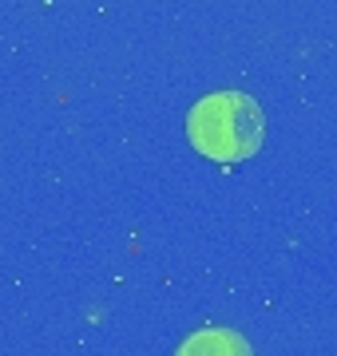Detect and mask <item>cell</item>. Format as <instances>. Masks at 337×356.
<instances>
[{
	"mask_svg": "<svg viewBox=\"0 0 337 356\" xmlns=\"http://www.w3.org/2000/svg\"><path fill=\"white\" fill-rule=\"evenodd\" d=\"M187 135L195 143V151L219 163H238L258 154L266 139V115L246 91H210L191 107Z\"/></svg>",
	"mask_w": 337,
	"mask_h": 356,
	"instance_id": "cell-1",
	"label": "cell"
},
{
	"mask_svg": "<svg viewBox=\"0 0 337 356\" xmlns=\"http://www.w3.org/2000/svg\"><path fill=\"white\" fill-rule=\"evenodd\" d=\"M175 356H254V348L234 329H203L195 337H187Z\"/></svg>",
	"mask_w": 337,
	"mask_h": 356,
	"instance_id": "cell-2",
	"label": "cell"
}]
</instances>
